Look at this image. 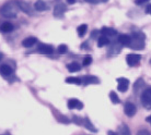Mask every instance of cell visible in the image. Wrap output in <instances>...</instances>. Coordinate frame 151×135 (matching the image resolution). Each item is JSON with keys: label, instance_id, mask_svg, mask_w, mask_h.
<instances>
[{"label": "cell", "instance_id": "20", "mask_svg": "<svg viewBox=\"0 0 151 135\" xmlns=\"http://www.w3.org/2000/svg\"><path fill=\"white\" fill-rule=\"evenodd\" d=\"M83 125L86 126V129H88L89 131H91V132H96L98 130L93 126V124L91 123V121L89 120V118H84L83 119Z\"/></svg>", "mask_w": 151, "mask_h": 135}, {"label": "cell", "instance_id": "21", "mask_svg": "<svg viewBox=\"0 0 151 135\" xmlns=\"http://www.w3.org/2000/svg\"><path fill=\"white\" fill-rule=\"evenodd\" d=\"M118 134L119 135H132L130 134V131H129V128L126 125V124H122L118 128Z\"/></svg>", "mask_w": 151, "mask_h": 135}, {"label": "cell", "instance_id": "3", "mask_svg": "<svg viewBox=\"0 0 151 135\" xmlns=\"http://www.w3.org/2000/svg\"><path fill=\"white\" fill-rule=\"evenodd\" d=\"M141 104L145 108L151 109V87H148L141 94Z\"/></svg>", "mask_w": 151, "mask_h": 135}, {"label": "cell", "instance_id": "8", "mask_svg": "<svg viewBox=\"0 0 151 135\" xmlns=\"http://www.w3.org/2000/svg\"><path fill=\"white\" fill-rule=\"evenodd\" d=\"M38 51L42 55H52L54 53L53 46L47 45V44H40L38 46Z\"/></svg>", "mask_w": 151, "mask_h": 135}, {"label": "cell", "instance_id": "16", "mask_svg": "<svg viewBox=\"0 0 151 135\" xmlns=\"http://www.w3.org/2000/svg\"><path fill=\"white\" fill-rule=\"evenodd\" d=\"M34 8L37 11H45V10H47V4L43 0H37L34 4Z\"/></svg>", "mask_w": 151, "mask_h": 135}, {"label": "cell", "instance_id": "18", "mask_svg": "<svg viewBox=\"0 0 151 135\" xmlns=\"http://www.w3.org/2000/svg\"><path fill=\"white\" fill-rule=\"evenodd\" d=\"M0 31L4 32V33H10V32L13 31V25L9 22H4V24L0 26Z\"/></svg>", "mask_w": 151, "mask_h": 135}, {"label": "cell", "instance_id": "25", "mask_svg": "<svg viewBox=\"0 0 151 135\" xmlns=\"http://www.w3.org/2000/svg\"><path fill=\"white\" fill-rule=\"evenodd\" d=\"M67 50H68V48H67V46L66 45H60L59 47H58V49H57V51H58V53L59 55H64V53H67Z\"/></svg>", "mask_w": 151, "mask_h": 135}, {"label": "cell", "instance_id": "31", "mask_svg": "<svg viewBox=\"0 0 151 135\" xmlns=\"http://www.w3.org/2000/svg\"><path fill=\"white\" fill-rule=\"evenodd\" d=\"M107 135H119L118 133H115V132L113 131H109L107 132Z\"/></svg>", "mask_w": 151, "mask_h": 135}, {"label": "cell", "instance_id": "13", "mask_svg": "<svg viewBox=\"0 0 151 135\" xmlns=\"http://www.w3.org/2000/svg\"><path fill=\"white\" fill-rule=\"evenodd\" d=\"M101 33H102V35H104V36L113 37V36H115L117 34V32H116V30H114L112 27H103L102 30H101Z\"/></svg>", "mask_w": 151, "mask_h": 135}, {"label": "cell", "instance_id": "14", "mask_svg": "<svg viewBox=\"0 0 151 135\" xmlns=\"http://www.w3.org/2000/svg\"><path fill=\"white\" fill-rule=\"evenodd\" d=\"M18 6H19V9H21L23 12H25L27 14H31L32 13V8L27 2H22V1H18Z\"/></svg>", "mask_w": 151, "mask_h": 135}, {"label": "cell", "instance_id": "11", "mask_svg": "<svg viewBox=\"0 0 151 135\" xmlns=\"http://www.w3.org/2000/svg\"><path fill=\"white\" fill-rule=\"evenodd\" d=\"M118 41L122 46H129L132 41V36H129L127 34H121L118 36Z\"/></svg>", "mask_w": 151, "mask_h": 135}, {"label": "cell", "instance_id": "30", "mask_svg": "<svg viewBox=\"0 0 151 135\" xmlns=\"http://www.w3.org/2000/svg\"><path fill=\"white\" fill-rule=\"evenodd\" d=\"M146 13H148V14L151 15V4H148V7L146 8Z\"/></svg>", "mask_w": 151, "mask_h": 135}, {"label": "cell", "instance_id": "24", "mask_svg": "<svg viewBox=\"0 0 151 135\" xmlns=\"http://www.w3.org/2000/svg\"><path fill=\"white\" fill-rule=\"evenodd\" d=\"M110 99H111V101H112L113 104H115V105H117V104H119V102H121L118 95H117L114 90L110 93Z\"/></svg>", "mask_w": 151, "mask_h": 135}, {"label": "cell", "instance_id": "9", "mask_svg": "<svg viewBox=\"0 0 151 135\" xmlns=\"http://www.w3.org/2000/svg\"><path fill=\"white\" fill-rule=\"evenodd\" d=\"M82 83L84 85H90V84H100V80L96 76L93 75H84L82 79Z\"/></svg>", "mask_w": 151, "mask_h": 135}, {"label": "cell", "instance_id": "12", "mask_svg": "<svg viewBox=\"0 0 151 135\" xmlns=\"http://www.w3.org/2000/svg\"><path fill=\"white\" fill-rule=\"evenodd\" d=\"M12 74V69L11 67H9L8 64H2L0 65V75L1 76H4V77H8Z\"/></svg>", "mask_w": 151, "mask_h": 135}, {"label": "cell", "instance_id": "4", "mask_svg": "<svg viewBox=\"0 0 151 135\" xmlns=\"http://www.w3.org/2000/svg\"><path fill=\"white\" fill-rule=\"evenodd\" d=\"M140 60H141V56L136 55V53H130V55L126 57V62H127L129 67H136V65H138Z\"/></svg>", "mask_w": 151, "mask_h": 135}, {"label": "cell", "instance_id": "26", "mask_svg": "<svg viewBox=\"0 0 151 135\" xmlns=\"http://www.w3.org/2000/svg\"><path fill=\"white\" fill-rule=\"evenodd\" d=\"M92 63V57L91 56H86L84 57V59H83V62L82 64L84 65V67H87V65H89V64Z\"/></svg>", "mask_w": 151, "mask_h": 135}, {"label": "cell", "instance_id": "10", "mask_svg": "<svg viewBox=\"0 0 151 135\" xmlns=\"http://www.w3.org/2000/svg\"><path fill=\"white\" fill-rule=\"evenodd\" d=\"M68 108L69 109H81L83 108V104L80 100L76 99V98H72V99H69L68 100Z\"/></svg>", "mask_w": 151, "mask_h": 135}, {"label": "cell", "instance_id": "2", "mask_svg": "<svg viewBox=\"0 0 151 135\" xmlns=\"http://www.w3.org/2000/svg\"><path fill=\"white\" fill-rule=\"evenodd\" d=\"M145 39H146V36L142 32H135L132 35V41L128 47L136 50H141L145 48Z\"/></svg>", "mask_w": 151, "mask_h": 135}, {"label": "cell", "instance_id": "7", "mask_svg": "<svg viewBox=\"0 0 151 135\" xmlns=\"http://www.w3.org/2000/svg\"><path fill=\"white\" fill-rule=\"evenodd\" d=\"M66 12V4H57L54 8V15L56 18H61Z\"/></svg>", "mask_w": 151, "mask_h": 135}, {"label": "cell", "instance_id": "19", "mask_svg": "<svg viewBox=\"0 0 151 135\" xmlns=\"http://www.w3.org/2000/svg\"><path fill=\"white\" fill-rule=\"evenodd\" d=\"M67 69L69 72H78L81 70V65L78 62H71L67 65Z\"/></svg>", "mask_w": 151, "mask_h": 135}, {"label": "cell", "instance_id": "29", "mask_svg": "<svg viewBox=\"0 0 151 135\" xmlns=\"http://www.w3.org/2000/svg\"><path fill=\"white\" fill-rule=\"evenodd\" d=\"M84 1H87V2H89V4H98V2H100L101 0H84Z\"/></svg>", "mask_w": 151, "mask_h": 135}, {"label": "cell", "instance_id": "28", "mask_svg": "<svg viewBox=\"0 0 151 135\" xmlns=\"http://www.w3.org/2000/svg\"><path fill=\"white\" fill-rule=\"evenodd\" d=\"M149 1H150V0H135V4H136L137 6H141V4L149 2Z\"/></svg>", "mask_w": 151, "mask_h": 135}, {"label": "cell", "instance_id": "34", "mask_svg": "<svg viewBox=\"0 0 151 135\" xmlns=\"http://www.w3.org/2000/svg\"><path fill=\"white\" fill-rule=\"evenodd\" d=\"M107 0H101V2H106Z\"/></svg>", "mask_w": 151, "mask_h": 135}, {"label": "cell", "instance_id": "27", "mask_svg": "<svg viewBox=\"0 0 151 135\" xmlns=\"http://www.w3.org/2000/svg\"><path fill=\"white\" fill-rule=\"evenodd\" d=\"M137 135H151L150 132L147 131V130H140V131L137 132Z\"/></svg>", "mask_w": 151, "mask_h": 135}, {"label": "cell", "instance_id": "1", "mask_svg": "<svg viewBox=\"0 0 151 135\" xmlns=\"http://www.w3.org/2000/svg\"><path fill=\"white\" fill-rule=\"evenodd\" d=\"M18 10H19V6L18 2H8L4 6L1 7L0 9V14L7 18V19H12L15 18L18 14Z\"/></svg>", "mask_w": 151, "mask_h": 135}, {"label": "cell", "instance_id": "22", "mask_svg": "<svg viewBox=\"0 0 151 135\" xmlns=\"http://www.w3.org/2000/svg\"><path fill=\"white\" fill-rule=\"evenodd\" d=\"M66 83L68 84H76V85H81L82 84V80L79 77H75V76H70L66 79Z\"/></svg>", "mask_w": 151, "mask_h": 135}, {"label": "cell", "instance_id": "32", "mask_svg": "<svg viewBox=\"0 0 151 135\" xmlns=\"http://www.w3.org/2000/svg\"><path fill=\"white\" fill-rule=\"evenodd\" d=\"M146 121H147V122H149V123L151 124V116L147 117V118H146Z\"/></svg>", "mask_w": 151, "mask_h": 135}, {"label": "cell", "instance_id": "17", "mask_svg": "<svg viewBox=\"0 0 151 135\" xmlns=\"http://www.w3.org/2000/svg\"><path fill=\"white\" fill-rule=\"evenodd\" d=\"M110 44V38L107 36H104V35H101L100 37L98 38V45L99 47H103V46H106Z\"/></svg>", "mask_w": 151, "mask_h": 135}, {"label": "cell", "instance_id": "33", "mask_svg": "<svg viewBox=\"0 0 151 135\" xmlns=\"http://www.w3.org/2000/svg\"><path fill=\"white\" fill-rule=\"evenodd\" d=\"M67 2H68L69 4H73L76 2V0H67Z\"/></svg>", "mask_w": 151, "mask_h": 135}, {"label": "cell", "instance_id": "5", "mask_svg": "<svg viewBox=\"0 0 151 135\" xmlns=\"http://www.w3.org/2000/svg\"><path fill=\"white\" fill-rule=\"evenodd\" d=\"M124 112L127 117L132 118V117L135 116V114H136V112H137L136 106L134 105L132 102H126V104H125V106H124Z\"/></svg>", "mask_w": 151, "mask_h": 135}, {"label": "cell", "instance_id": "6", "mask_svg": "<svg viewBox=\"0 0 151 135\" xmlns=\"http://www.w3.org/2000/svg\"><path fill=\"white\" fill-rule=\"evenodd\" d=\"M117 83H118V85H117V90L122 92V93H125L126 90H128L129 87V80L126 79V77H118L117 79Z\"/></svg>", "mask_w": 151, "mask_h": 135}, {"label": "cell", "instance_id": "23", "mask_svg": "<svg viewBox=\"0 0 151 135\" xmlns=\"http://www.w3.org/2000/svg\"><path fill=\"white\" fill-rule=\"evenodd\" d=\"M87 30H88V25L87 24H81L78 28H77V32H78V35H79L80 37H83L86 33H87Z\"/></svg>", "mask_w": 151, "mask_h": 135}, {"label": "cell", "instance_id": "15", "mask_svg": "<svg viewBox=\"0 0 151 135\" xmlns=\"http://www.w3.org/2000/svg\"><path fill=\"white\" fill-rule=\"evenodd\" d=\"M35 44H36V38L35 37H27L22 41L23 47H25V48H30Z\"/></svg>", "mask_w": 151, "mask_h": 135}]
</instances>
